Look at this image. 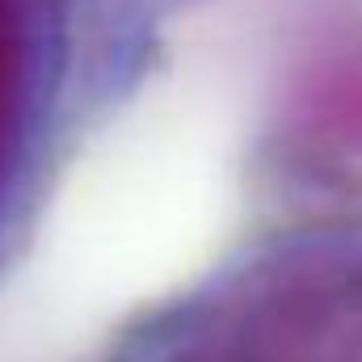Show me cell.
Returning a JSON list of instances; mask_svg holds the SVG:
<instances>
[{"mask_svg": "<svg viewBox=\"0 0 362 362\" xmlns=\"http://www.w3.org/2000/svg\"><path fill=\"white\" fill-rule=\"evenodd\" d=\"M173 362H362V240L257 262L202 312Z\"/></svg>", "mask_w": 362, "mask_h": 362, "instance_id": "1", "label": "cell"}, {"mask_svg": "<svg viewBox=\"0 0 362 362\" xmlns=\"http://www.w3.org/2000/svg\"><path fill=\"white\" fill-rule=\"evenodd\" d=\"M299 118L333 148L362 152V42L320 55L299 81Z\"/></svg>", "mask_w": 362, "mask_h": 362, "instance_id": "2", "label": "cell"}, {"mask_svg": "<svg viewBox=\"0 0 362 362\" xmlns=\"http://www.w3.org/2000/svg\"><path fill=\"white\" fill-rule=\"evenodd\" d=\"M17 72H21V47H17V21L8 4L0 0V148L8 139L13 101H17Z\"/></svg>", "mask_w": 362, "mask_h": 362, "instance_id": "3", "label": "cell"}]
</instances>
